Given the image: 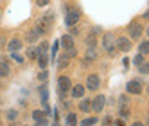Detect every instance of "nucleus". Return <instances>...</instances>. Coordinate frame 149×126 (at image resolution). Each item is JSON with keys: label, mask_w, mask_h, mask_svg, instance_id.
Masks as SVG:
<instances>
[{"label": "nucleus", "mask_w": 149, "mask_h": 126, "mask_svg": "<svg viewBox=\"0 0 149 126\" xmlns=\"http://www.w3.org/2000/svg\"><path fill=\"white\" fill-rule=\"evenodd\" d=\"M135 63H136V65H142V63H144V54H138L135 58Z\"/></svg>", "instance_id": "c85d7f7f"}, {"label": "nucleus", "mask_w": 149, "mask_h": 126, "mask_svg": "<svg viewBox=\"0 0 149 126\" xmlns=\"http://www.w3.org/2000/svg\"><path fill=\"white\" fill-rule=\"evenodd\" d=\"M61 45H63V47H65L67 50H68V49H72V47H74V40H72V36H68V34H65V36H63V38H61Z\"/></svg>", "instance_id": "4468645a"}, {"label": "nucleus", "mask_w": 149, "mask_h": 126, "mask_svg": "<svg viewBox=\"0 0 149 126\" xmlns=\"http://www.w3.org/2000/svg\"><path fill=\"white\" fill-rule=\"evenodd\" d=\"M79 110H81V112H90V110H92V101L83 99V101L79 103Z\"/></svg>", "instance_id": "dca6fc26"}, {"label": "nucleus", "mask_w": 149, "mask_h": 126, "mask_svg": "<svg viewBox=\"0 0 149 126\" xmlns=\"http://www.w3.org/2000/svg\"><path fill=\"white\" fill-rule=\"evenodd\" d=\"M49 2H50V0H36V4H38L40 7H45V6H49Z\"/></svg>", "instance_id": "c756f323"}, {"label": "nucleus", "mask_w": 149, "mask_h": 126, "mask_svg": "<svg viewBox=\"0 0 149 126\" xmlns=\"http://www.w3.org/2000/svg\"><path fill=\"white\" fill-rule=\"evenodd\" d=\"M117 49L122 50V52H127L131 49V40H127L126 36H120L119 40H117Z\"/></svg>", "instance_id": "423d86ee"}, {"label": "nucleus", "mask_w": 149, "mask_h": 126, "mask_svg": "<svg viewBox=\"0 0 149 126\" xmlns=\"http://www.w3.org/2000/svg\"><path fill=\"white\" fill-rule=\"evenodd\" d=\"M38 65H40L41 69H45V67L49 65V56H47V54H40V56H38Z\"/></svg>", "instance_id": "6ab92c4d"}, {"label": "nucleus", "mask_w": 149, "mask_h": 126, "mask_svg": "<svg viewBox=\"0 0 149 126\" xmlns=\"http://www.w3.org/2000/svg\"><path fill=\"white\" fill-rule=\"evenodd\" d=\"M47 78H49V76H47V72H41V74H40V79H41V81H45Z\"/></svg>", "instance_id": "473e14b6"}, {"label": "nucleus", "mask_w": 149, "mask_h": 126, "mask_svg": "<svg viewBox=\"0 0 149 126\" xmlns=\"http://www.w3.org/2000/svg\"><path fill=\"white\" fill-rule=\"evenodd\" d=\"M52 18H54V15H52V13H47L43 18H40V20H38L36 29L40 31L41 34H43V33H49V31H50V27H52Z\"/></svg>", "instance_id": "f257e3e1"}, {"label": "nucleus", "mask_w": 149, "mask_h": 126, "mask_svg": "<svg viewBox=\"0 0 149 126\" xmlns=\"http://www.w3.org/2000/svg\"><path fill=\"white\" fill-rule=\"evenodd\" d=\"M58 88H59L61 94L70 92V78H68V76H61V78L58 79Z\"/></svg>", "instance_id": "39448f33"}, {"label": "nucleus", "mask_w": 149, "mask_h": 126, "mask_svg": "<svg viewBox=\"0 0 149 126\" xmlns=\"http://www.w3.org/2000/svg\"><path fill=\"white\" fill-rule=\"evenodd\" d=\"M95 123H97V119H95V117H88V119L81 121V126H93Z\"/></svg>", "instance_id": "b1692460"}, {"label": "nucleus", "mask_w": 149, "mask_h": 126, "mask_svg": "<svg viewBox=\"0 0 149 126\" xmlns=\"http://www.w3.org/2000/svg\"><path fill=\"white\" fill-rule=\"evenodd\" d=\"M67 126H77V117H76V113H68V115H67Z\"/></svg>", "instance_id": "aec40b11"}, {"label": "nucleus", "mask_w": 149, "mask_h": 126, "mask_svg": "<svg viewBox=\"0 0 149 126\" xmlns=\"http://www.w3.org/2000/svg\"><path fill=\"white\" fill-rule=\"evenodd\" d=\"M97 60V49L95 47H88L84 52V61H95Z\"/></svg>", "instance_id": "9d476101"}, {"label": "nucleus", "mask_w": 149, "mask_h": 126, "mask_svg": "<svg viewBox=\"0 0 149 126\" xmlns=\"http://www.w3.org/2000/svg\"><path fill=\"white\" fill-rule=\"evenodd\" d=\"M16 117H18V113H16L15 110H9V112H7V119H9V121H15Z\"/></svg>", "instance_id": "cd10ccee"}, {"label": "nucleus", "mask_w": 149, "mask_h": 126, "mask_svg": "<svg viewBox=\"0 0 149 126\" xmlns=\"http://www.w3.org/2000/svg\"><path fill=\"white\" fill-rule=\"evenodd\" d=\"M127 34L131 36V40H138V38L142 36V25L136 24V22H133L130 27H127Z\"/></svg>", "instance_id": "20e7f679"}, {"label": "nucleus", "mask_w": 149, "mask_h": 126, "mask_svg": "<svg viewBox=\"0 0 149 126\" xmlns=\"http://www.w3.org/2000/svg\"><path fill=\"white\" fill-rule=\"evenodd\" d=\"M131 126H144V124H142V123H140V121H135V123H133V124H131Z\"/></svg>", "instance_id": "72a5a7b5"}, {"label": "nucleus", "mask_w": 149, "mask_h": 126, "mask_svg": "<svg viewBox=\"0 0 149 126\" xmlns=\"http://www.w3.org/2000/svg\"><path fill=\"white\" fill-rule=\"evenodd\" d=\"M68 54H63L59 60H58V63H59V69H65V67H68Z\"/></svg>", "instance_id": "412c9836"}, {"label": "nucleus", "mask_w": 149, "mask_h": 126, "mask_svg": "<svg viewBox=\"0 0 149 126\" xmlns=\"http://www.w3.org/2000/svg\"><path fill=\"white\" fill-rule=\"evenodd\" d=\"M147 124H149V119H147Z\"/></svg>", "instance_id": "ea45409f"}, {"label": "nucleus", "mask_w": 149, "mask_h": 126, "mask_svg": "<svg viewBox=\"0 0 149 126\" xmlns=\"http://www.w3.org/2000/svg\"><path fill=\"white\" fill-rule=\"evenodd\" d=\"M52 126H59V124H58V123H56V124H52Z\"/></svg>", "instance_id": "e433bc0d"}, {"label": "nucleus", "mask_w": 149, "mask_h": 126, "mask_svg": "<svg viewBox=\"0 0 149 126\" xmlns=\"http://www.w3.org/2000/svg\"><path fill=\"white\" fill-rule=\"evenodd\" d=\"M99 85H101L99 76H95V74L88 76V79H86V87H88L90 90H99Z\"/></svg>", "instance_id": "6e6552de"}, {"label": "nucleus", "mask_w": 149, "mask_h": 126, "mask_svg": "<svg viewBox=\"0 0 149 126\" xmlns=\"http://www.w3.org/2000/svg\"><path fill=\"white\" fill-rule=\"evenodd\" d=\"M33 119L38 123V121H41V119H45V115H43V112H41V110H34V112H33Z\"/></svg>", "instance_id": "5701e85b"}, {"label": "nucleus", "mask_w": 149, "mask_h": 126, "mask_svg": "<svg viewBox=\"0 0 149 126\" xmlns=\"http://www.w3.org/2000/svg\"><path fill=\"white\" fill-rule=\"evenodd\" d=\"M144 20H149V11H147V13L144 15Z\"/></svg>", "instance_id": "c9c22d12"}, {"label": "nucleus", "mask_w": 149, "mask_h": 126, "mask_svg": "<svg viewBox=\"0 0 149 126\" xmlns=\"http://www.w3.org/2000/svg\"><path fill=\"white\" fill-rule=\"evenodd\" d=\"M9 50H11V52H18L20 49H22V40H20V38H13L11 41H9Z\"/></svg>", "instance_id": "9b49d317"}, {"label": "nucleus", "mask_w": 149, "mask_h": 126, "mask_svg": "<svg viewBox=\"0 0 149 126\" xmlns=\"http://www.w3.org/2000/svg\"><path fill=\"white\" fill-rule=\"evenodd\" d=\"M138 50H140V54H149V40L142 41L140 47H138Z\"/></svg>", "instance_id": "4be33fe9"}, {"label": "nucleus", "mask_w": 149, "mask_h": 126, "mask_svg": "<svg viewBox=\"0 0 149 126\" xmlns=\"http://www.w3.org/2000/svg\"><path fill=\"white\" fill-rule=\"evenodd\" d=\"M72 96L74 97H83L84 96V87L83 85H76V87L72 88Z\"/></svg>", "instance_id": "2eb2a0df"}, {"label": "nucleus", "mask_w": 149, "mask_h": 126, "mask_svg": "<svg viewBox=\"0 0 149 126\" xmlns=\"http://www.w3.org/2000/svg\"><path fill=\"white\" fill-rule=\"evenodd\" d=\"M59 47V41H54V45H52V52H54V56H56V50Z\"/></svg>", "instance_id": "2f4dec72"}, {"label": "nucleus", "mask_w": 149, "mask_h": 126, "mask_svg": "<svg viewBox=\"0 0 149 126\" xmlns=\"http://www.w3.org/2000/svg\"><path fill=\"white\" fill-rule=\"evenodd\" d=\"M84 41H86V45H88V47H95V43H97V36H95L93 33H90L86 38H84Z\"/></svg>", "instance_id": "f3484780"}, {"label": "nucleus", "mask_w": 149, "mask_h": 126, "mask_svg": "<svg viewBox=\"0 0 149 126\" xmlns=\"http://www.w3.org/2000/svg\"><path fill=\"white\" fill-rule=\"evenodd\" d=\"M38 56H40L38 49H34V47H29V49H27V58H29V60H38Z\"/></svg>", "instance_id": "a211bd4d"}, {"label": "nucleus", "mask_w": 149, "mask_h": 126, "mask_svg": "<svg viewBox=\"0 0 149 126\" xmlns=\"http://www.w3.org/2000/svg\"><path fill=\"white\" fill-rule=\"evenodd\" d=\"M79 16H81V13H79V9H74V7H70V9H67V16H65V24L68 25V27H74L77 22H79Z\"/></svg>", "instance_id": "f03ea898"}, {"label": "nucleus", "mask_w": 149, "mask_h": 126, "mask_svg": "<svg viewBox=\"0 0 149 126\" xmlns=\"http://www.w3.org/2000/svg\"><path fill=\"white\" fill-rule=\"evenodd\" d=\"M115 126H124V123H122V121H117V123H115Z\"/></svg>", "instance_id": "f704fd0d"}, {"label": "nucleus", "mask_w": 149, "mask_h": 126, "mask_svg": "<svg viewBox=\"0 0 149 126\" xmlns=\"http://www.w3.org/2000/svg\"><path fill=\"white\" fill-rule=\"evenodd\" d=\"M0 76H9V63L4 56H0Z\"/></svg>", "instance_id": "f8f14e48"}, {"label": "nucleus", "mask_w": 149, "mask_h": 126, "mask_svg": "<svg viewBox=\"0 0 149 126\" xmlns=\"http://www.w3.org/2000/svg\"><path fill=\"white\" fill-rule=\"evenodd\" d=\"M104 104H106V97H104V96H97V97L92 101V110L101 112V110L104 108Z\"/></svg>", "instance_id": "1a4fd4ad"}, {"label": "nucleus", "mask_w": 149, "mask_h": 126, "mask_svg": "<svg viewBox=\"0 0 149 126\" xmlns=\"http://www.w3.org/2000/svg\"><path fill=\"white\" fill-rule=\"evenodd\" d=\"M40 31L34 27V29H31L29 33H27V41H31V43H33V41H36V40H40Z\"/></svg>", "instance_id": "ddd939ff"}, {"label": "nucleus", "mask_w": 149, "mask_h": 126, "mask_svg": "<svg viewBox=\"0 0 149 126\" xmlns=\"http://www.w3.org/2000/svg\"><path fill=\"white\" fill-rule=\"evenodd\" d=\"M102 126H115V123H113L111 117H104L102 119Z\"/></svg>", "instance_id": "bb28decb"}, {"label": "nucleus", "mask_w": 149, "mask_h": 126, "mask_svg": "<svg viewBox=\"0 0 149 126\" xmlns=\"http://www.w3.org/2000/svg\"><path fill=\"white\" fill-rule=\"evenodd\" d=\"M47 50H49V43L47 41H41V45L38 47V52L40 54H47Z\"/></svg>", "instance_id": "a878e982"}, {"label": "nucleus", "mask_w": 149, "mask_h": 126, "mask_svg": "<svg viewBox=\"0 0 149 126\" xmlns=\"http://www.w3.org/2000/svg\"><path fill=\"white\" fill-rule=\"evenodd\" d=\"M147 34H149V27H147Z\"/></svg>", "instance_id": "4c0bfd02"}, {"label": "nucleus", "mask_w": 149, "mask_h": 126, "mask_svg": "<svg viewBox=\"0 0 149 126\" xmlns=\"http://www.w3.org/2000/svg\"><path fill=\"white\" fill-rule=\"evenodd\" d=\"M138 70H140V74H149V63L144 61L142 65H138Z\"/></svg>", "instance_id": "393cba45"}, {"label": "nucleus", "mask_w": 149, "mask_h": 126, "mask_svg": "<svg viewBox=\"0 0 149 126\" xmlns=\"http://www.w3.org/2000/svg\"><path fill=\"white\" fill-rule=\"evenodd\" d=\"M147 94H149V87H147Z\"/></svg>", "instance_id": "58836bf2"}, {"label": "nucleus", "mask_w": 149, "mask_h": 126, "mask_svg": "<svg viewBox=\"0 0 149 126\" xmlns=\"http://www.w3.org/2000/svg\"><path fill=\"white\" fill-rule=\"evenodd\" d=\"M11 54H13V58H15L16 61H24V58H22V56H20V54H18V52H11Z\"/></svg>", "instance_id": "7c9ffc66"}, {"label": "nucleus", "mask_w": 149, "mask_h": 126, "mask_svg": "<svg viewBox=\"0 0 149 126\" xmlns=\"http://www.w3.org/2000/svg\"><path fill=\"white\" fill-rule=\"evenodd\" d=\"M102 47L108 50V54H111V56H115V43H113V34H104V38H102Z\"/></svg>", "instance_id": "7ed1b4c3"}, {"label": "nucleus", "mask_w": 149, "mask_h": 126, "mask_svg": "<svg viewBox=\"0 0 149 126\" xmlns=\"http://www.w3.org/2000/svg\"><path fill=\"white\" fill-rule=\"evenodd\" d=\"M126 90L130 94H142V83L140 81H130L126 85Z\"/></svg>", "instance_id": "0eeeda50"}]
</instances>
